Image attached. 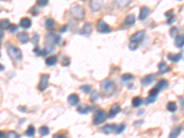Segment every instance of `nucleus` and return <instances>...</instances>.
<instances>
[{
  "mask_svg": "<svg viewBox=\"0 0 184 138\" xmlns=\"http://www.w3.org/2000/svg\"><path fill=\"white\" fill-rule=\"evenodd\" d=\"M146 32L144 31H139L133 33L130 38V42H129V49L131 51H135L138 48L139 44H140L143 40L145 39Z\"/></svg>",
  "mask_w": 184,
  "mask_h": 138,
  "instance_id": "1",
  "label": "nucleus"
},
{
  "mask_svg": "<svg viewBox=\"0 0 184 138\" xmlns=\"http://www.w3.org/2000/svg\"><path fill=\"white\" fill-rule=\"evenodd\" d=\"M101 91L104 94L105 97H111L114 94V92L116 90V86H115V83H114L112 80L109 79H104L101 84Z\"/></svg>",
  "mask_w": 184,
  "mask_h": 138,
  "instance_id": "2",
  "label": "nucleus"
},
{
  "mask_svg": "<svg viewBox=\"0 0 184 138\" xmlns=\"http://www.w3.org/2000/svg\"><path fill=\"white\" fill-rule=\"evenodd\" d=\"M7 52L8 55L9 56V58L11 59L12 61L14 62H19L22 59V53L21 51L19 50L18 48H17L16 46L12 45L9 42L7 43Z\"/></svg>",
  "mask_w": 184,
  "mask_h": 138,
  "instance_id": "3",
  "label": "nucleus"
},
{
  "mask_svg": "<svg viewBox=\"0 0 184 138\" xmlns=\"http://www.w3.org/2000/svg\"><path fill=\"white\" fill-rule=\"evenodd\" d=\"M70 13L72 16L77 19H81L85 17V9L79 5H73L70 8Z\"/></svg>",
  "mask_w": 184,
  "mask_h": 138,
  "instance_id": "4",
  "label": "nucleus"
},
{
  "mask_svg": "<svg viewBox=\"0 0 184 138\" xmlns=\"http://www.w3.org/2000/svg\"><path fill=\"white\" fill-rule=\"evenodd\" d=\"M107 119V113L103 110H98L93 116V124L95 125H98L102 124Z\"/></svg>",
  "mask_w": 184,
  "mask_h": 138,
  "instance_id": "5",
  "label": "nucleus"
},
{
  "mask_svg": "<svg viewBox=\"0 0 184 138\" xmlns=\"http://www.w3.org/2000/svg\"><path fill=\"white\" fill-rule=\"evenodd\" d=\"M124 128H125V124H122L120 125H115V124H108L103 128V132L105 134H110V133H115V134H120L122 133Z\"/></svg>",
  "mask_w": 184,
  "mask_h": 138,
  "instance_id": "6",
  "label": "nucleus"
},
{
  "mask_svg": "<svg viewBox=\"0 0 184 138\" xmlns=\"http://www.w3.org/2000/svg\"><path fill=\"white\" fill-rule=\"evenodd\" d=\"M45 41H46V45L54 46L60 43L61 37L56 33H48V35H46L45 37Z\"/></svg>",
  "mask_w": 184,
  "mask_h": 138,
  "instance_id": "7",
  "label": "nucleus"
},
{
  "mask_svg": "<svg viewBox=\"0 0 184 138\" xmlns=\"http://www.w3.org/2000/svg\"><path fill=\"white\" fill-rule=\"evenodd\" d=\"M49 77L50 76L48 74H43L41 76V79H40V83L38 85V88L40 91H44L48 87L49 84Z\"/></svg>",
  "mask_w": 184,
  "mask_h": 138,
  "instance_id": "8",
  "label": "nucleus"
},
{
  "mask_svg": "<svg viewBox=\"0 0 184 138\" xmlns=\"http://www.w3.org/2000/svg\"><path fill=\"white\" fill-rule=\"evenodd\" d=\"M97 29H98V32H101V33H107V32L111 31L110 26L104 22L102 19H98V22H97Z\"/></svg>",
  "mask_w": 184,
  "mask_h": 138,
  "instance_id": "9",
  "label": "nucleus"
},
{
  "mask_svg": "<svg viewBox=\"0 0 184 138\" xmlns=\"http://www.w3.org/2000/svg\"><path fill=\"white\" fill-rule=\"evenodd\" d=\"M102 6H103L102 0H92V2L90 3V9L94 12H98L102 8Z\"/></svg>",
  "mask_w": 184,
  "mask_h": 138,
  "instance_id": "10",
  "label": "nucleus"
},
{
  "mask_svg": "<svg viewBox=\"0 0 184 138\" xmlns=\"http://www.w3.org/2000/svg\"><path fill=\"white\" fill-rule=\"evenodd\" d=\"M149 14H150V9H149V8L146 6L142 7L140 9V13H139V19H140V20H145L149 16Z\"/></svg>",
  "mask_w": 184,
  "mask_h": 138,
  "instance_id": "11",
  "label": "nucleus"
},
{
  "mask_svg": "<svg viewBox=\"0 0 184 138\" xmlns=\"http://www.w3.org/2000/svg\"><path fill=\"white\" fill-rule=\"evenodd\" d=\"M68 104L71 106H77L79 102V97L76 94H71L70 96H68L67 98Z\"/></svg>",
  "mask_w": 184,
  "mask_h": 138,
  "instance_id": "12",
  "label": "nucleus"
},
{
  "mask_svg": "<svg viewBox=\"0 0 184 138\" xmlns=\"http://www.w3.org/2000/svg\"><path fill=\"white\" fill-rule=\"evenodd\" d=\"M120 111H121L120 105L116 103V104H114V105L111 106V111H110V112H109V116H110L111 118H112V117L115 116L116 114H118V113L120 112Z\"/></svg>",
  "mask_w": 184,
  "mask_h": 138,
  "instance_id": "13",
  "label": "nucleus"
},
{
  "mask_svg": "<svg viewBox=\"0 0 184 138\" xmlns=\"http://www.w3.org/2000/svg\"><path fill=\"white\" fill-rule=\"evenodd\" d=\"M19 26L23 29H29L31 26V20L29 18H22L21 22H19Z\"/></svg>",
  "mask_w": 184,
  "mask_h": 138,
  "instance_id": "14",
  "label": "nucleus"
},
{
  "mask_svg": "<svg viewBox=\"0 0 184 138\" xmlns=\"http://www.w3.org/2000/svg\"><path fill=\"white\" fill-rule=\"evenodd\" d=\"M114 1L120 8H125L131 4L133 0H114Z\"/></svg>",
  "mask_w": 184,
  "mask_h": 138,
  "instance_id": "15",
  "label": "nucleus"
},
{
  "mask_svg": "<svg viewBox=\"0 0 184 138\" xmlns=\"http://www.w3.org/2000/svg\"><path fill=\"white\" fill-rule=\"evenodd\" d=\"M175 45L178 48H182L184 46V34H180L176 37Z\"/></svg>",
  "mask_w": 184,
  "mask_h": 138,
  "instance_id": "16",
  "label": "nucleus"
},
{
  "mask_svg": "<svg viewBox=\"0 0 184 138\" xmlns=\"http://www.w3.org/2000/svg\"><path fill=\"white\" fill-rule=\"evenodd\" d=\"M135 15H129V16H127L125 19H124V25L125 26H132L135 24Z\"/></svg>",
  "mask_w": 184,
  "mask_h": 138,
  "instance_id": "17",
  "label": "nucleus"
},
{
  "mask_svg": "<svg viewBox=\"0 0 184 138\" xmlns=\"http://www.w3.org/2000/svg\"><path fill=\"white\" fill-rule=\"evenodd\" d=\"M168 58L170 59L171 62L178 63L180 60H181L182 58V53H177V55H174V53H168Z\"/></svg>",
  "mask_w": 184,
  "mask_h": 138,
  "instance_id": "18",
  "label": "nucleus"
},
{
  "mask_svg": "<svg viewBox=\"0 0 184 138\" xmlns=\"http://www.w3.org/2000/svg\"><path fill=\"white\" fill-rule=\"evenodd\" d=\"M17 38L21 43H26L29 41V35H28V33H26V32H19V33H18Z\"/></svg>",
  "mask_w": 184,
  "mask_h": 138,
  "instance_id": "19",
  "label": "nucleus"
},
{
  "mask_svg": "<svg viewBox=\"0 0 184 138\" xmlns=\"http://www.w3.org/2000/svg\"><path fill=\"white\" fill-rule=\"evenodd\" d=\"M91 25L90 23H86L85 25H84L82 31H81V34L82 35H89V34L91 33Z\"/></svg>",
  "mask_w": 184,
  "mask_h": 138,
  "instance_id": "20",
  "label": "nucleus"
},
{
  "mask_svg": "<svg viewBox=\"0 0 184 138\" xmlns=\"http://www.w3.org/2000/svg\"><path fill=\"white\" fill-rule=\"evenodd\" d=\"M46 65L48 66H54L55 64L57 63V56L56 55H52V56H49L47 59H46Z\"/></svg>",
  "mask_w": 184,
  "mask_h": 138,
  "instance_id": "21",
  "label": "nucleus"
},
{
  "mask_svg": "<svg viewBox=\"0 0 184 138\" xmlns=\"http://www.w3.org/2000/svg\"><path fill=\"white\" fill-rule=\"evenodd\" d=\"M10 26V22L8 18H2L0 19V29H8Z\"/></svg>",
  "mask_w": 184,
  "mask_h": 138,
  "instance_id": "22",
  "label": "nucleus"
},
{
  "mask_svg": "<svg viewBox=\"0 0 184 138\" xmlns=\"http://www.w3.org/2000/svg\"><path fill=\"white\" fill-rule=\"evenodd\" d=\"M154 75H148L146 77H145L143 78V79L141 80V83H142V85H149L150 83L153 82L154 80Z\"/></svg>",
  "mask_w": 184,
  "mask_h": 138,
  "instance_id": "23",
  "label": "nucleus"
},
{
  "mask_svg": "<svg viewBox=\"0 0 184 138\" xmlns=\"http://www.w3.org/2000/svg\"><path fill=\"white\" fill-rule=\"evenodd\" d=\"M55 25H56V23H55V21H54L53 18H47V19H46V21H45V27H46L48 29H54Z\"/></svg>",
  "mask_w": 184,
  "mask_h": 138,
  "instance_id": "24",
  "label": "nucleus"
},
{
  "mask_svg": "<svg viewBox=\"0 0 184 138\" xmlns=\"http://www.w3.org/2000/svg\"><path fill=\"white\" fill-rule=\"evenodd\" d=\"M181 133V127H180V126L175 127L170 134V137H177V136H179V135H180Z\"/></svg>",
  "mask_w": 184,
  "mask_h": 138,
  "instance_id": "25",
  "label": "nucleus"
},
{
  "mask_svg": "<svg viewBox=\"0 0 184 138\" xmlns=\"http://www.w3.org/2000/svg\"><path fill=\"white\" fill-rule=\"evenodd\" d=\"M77 111L79 113H81V114H85V113H88L90 111V108L87 105H82L77 108Z\"/></svg>",
  "mask_w": 184,
  "mask_h": 138,
  "instance_id": "26",
  "label": "nucleus"
},
{
  "mask_svg": "<svg viewBox=\"0 0 184 138\" xmlns=\"http://www.w3.org/2000/svg\"><path fill=\"white\" fill-rule=\"evenodd\" d=\"M143 103V100L140 98V97H135V98H133V100H132V104H133V107H135V108H137V107H139L141 104Z\"/></svg>",
  "mask_w": 184,
  "mask_h": 138,
  "instance_id": "27",
  "label": "nucleus"
},
{
  "mask_svg": "<svg viewBox=\"0 0 184 138\" xmlns=\"http://www.w3.org/2000/svg\"><path fill=\"white\" fill-rule=\"evenodd\" d=\"M167 109H168V111H170V112H175L177 111V104L173 101L168 102V105H167Z\"/></svg>",
  "mask_w": 184,
  "mask_h": 138,
  "instance_id": "28",
  "label": "nucleus"
},
{
  "mask_svg": "<svg viewBox=\"0 0 184 138\" xmlns=\"http://www.w3.org/2000/svg\"><path fill=\"white\" fill-rule=\"evenodd\" d=\"M168 86V82L166 81V80H160V81H158L157 82V88L158 90H161V89H163V88H165L166 87Z\"/></svg>",
  "mask_w": 184,
  "mask_h": 138,
  "instance_id": "29",
  "label": "nucleus"
},
{
  "mask_svg": "<svg viewBox=\"0 0 184 138\" xmlns=\"http://www.w3.org/2000/svg\"><path fill=\"white\" fill-rule=\"evenodd\" d=\"M158 69H159V73L160 74H164L165 72H167L168 69H170L168 67V66L166 65V63L161 62L159 65H158Z\"/></svg>",
  "mask_w": 184,
  "mask_h": 138,
  "instance_id": "30",
  "label": "nucleus"
},
{
  "mask_svg": "<svg viewBox=\"0 0 184 138\" xmlns=\"http://www.w3.org/2000/svg\"><path fill=\"white\" fill-rule=\"evenodd\" d=\"M25 135H28V136H33L34 135H35V128H34L32 125H29L28 127L26 133H25Z\"/></svg>",
  "mask_w": 184,
  "mask_h": 138,
  "instance_id": "31",
  "label": "nucleus"
},
{
  "mask_svg": "<svg viewBox=\"0 0 184 138\" xmlns=\"http://www.w3.org/2000/svg\"><path fill=\"white\" fill-rule=\"evenodd\" d=\"M122 81H130V80H132L133 78V75L132 74H129V73H126V74H123V75L122 76Z\"/></svg>",
  "mask_w": 184,
  "mask_h": 138,
  "instance_id": "32",
  "label": "nucleus"
},
{
  "mask_svg": "<svg viewBox=\"0 0 184 138\" xmlns=\"http://www.w3.org/2000/svg\"><path fill=\"white\" fill-rule=\"evenodd\" d=\"M40 134L42 136H45L49 134V128L47 126H42L40 128Z\"/></svg>",
  "mask_w": 184,
  "mask_h": 138,
  "instance_id": "33",
  "label": "nucleus"
},
{
  "mask_svg": "<svg viewBox=\"0 0 184 138\" xmlns=\"http://www.w3.org/2000/svg\"><path fill=\"white\" fill-rule=\"evenodd\" d=\"M81 90L83 91V92H85V93H90V91H91V87L90 86H88V85H84V86H82L81 87Z\"/></svg>",
  "mask_w": 184,
  "mask_h": 138,
  "instance_id": "34",
  "label": "nucleus"
},
{
  "mask_svg": "<svg viewBox=\"0 0 184 138\" xmlns=\"http://www.w3.org/2000/svg\"><path fill=\"white\" fill-rule=\"evenodd\" d=\"M158 92H159V90H158L157 87H155V88H153V89H151L150 91H149V96L157 97L158 95Z\"/></svg>",
  "mask_w": 184,
  "mask_h": 138,
  "instance_id": "35",
  "label": "nucleus"
},
{
  "mask_svg": "<svg viewBox=\"0 0 184 138\" xmlns=\"http://www.w3.org/2000/svg\"><path fill=\"white\" fill-rule=\"evenodd\" d=\"M48 2L49 0H37V5L39 7H45Z\"/></svg>",
  "mask_w": 184,
  "mask_h": 138,
  "instance_id": "36",
  "label": "nucleus"
},
{
  "mask_svg": "<svg viewBox=\"0 0 184 138\" xmlns=\"http://www.w3.org/2000/svg\"><path fill=\"white\" fill-rule=\"evenodd\" d=\"M98 98H99V95L97 91H94L93 93H91V100L92 101H96Z\"/></svg>",
  "mask_w": 184,
  "mask_h": 138,
  "instance_id": "37",
  "label": "nucleus"
},
{
  "mask_svg": "<svg viewBox=\"0 0 184 138\" xmlns=\"http://www.w3.org/2000/svg\"><path fill=\"white\" fill-rule=\"evenodd\" d=\"M157 97H153V96H149L146 100V103H147V104H150V103H153L154 101L156 100Z\"/></svg>",
  "mask_w": 184,
  "mask_h": 138,
  "instance_id": "38",
  "label": "nucleus"
},
{
  "mask_svg": "<svg viewBox=\"0 0 184 138\" xmlns=\"http://www.w3.org/2000/svg\"><path fill=\"white\" fill-rule=\"evenodd\" d=\"M178 29L176 28V27H173V28H171V29H170V34H171V36L172 37H175L177 34H178Z\"/></svg>",
  "mask_w": 184,
  "mask_h": 138,
  "instance_id": "39",
  "label": "nucleus"
},
{
  "mask_svg": "<svg viewBox=\"0 0 184 138\" xmlns=\"http://www.w3.org/2000/svg\"><path fill=\"white\" fill-rule=\"evenodd\" d=\"M8 137H19V135L17 134L16 132H8Z\"/></svg>",
  "mask_w": 184,
  "mask_h": 138,
  "instance_id": "40",
  "label": "nucleus"
},
{
  "mask_svg": "<svg viewBox=\"0 0 184 138\" xmlns=\"http://www.w3.org/2000/svg\"><path fill=\"white\" fill-rule=\"evenodd\" d=\"M17 29H18V27H17V25H15V24H11V25L9 26V28H8V29H9V31H10L11 32L16 31Z\"/></svg>",
  "mask_w": 184,
  "mask_h": 138,
  "instance_id": "41",
  "label": "nucleus"
},
{
  "mask_svg": "<svg viewBox=\"0 0 184 138\" xmlns=\"http://www.w3.org/2000/svg\"><path fill=\"white\" fill-rule=\"evenodd\" d=\"M38 42H39V36L35 33V34L33 35V38H32V42H33L34 44H37Z\"/></svg>",
  "mask_w": 184,
  "mask_h": 138,
  "instance_id": "42",
  "label": "nucleus"
},
{
  "mask_svg": "<svg viewBox=\"0 0 184 138\" xmlns=\"http://www.w3.org/2000/svg\"><path fill=\"white\" fill-rule=\"evenodd\" d=\"M67 29H68V26L67 25H64L62 26V28L60 29V32H66L67 31Z\"/></svg>",
  "mask_w": 184,
  "mask_h": 138,
  "instance_id": "43",
  "label": "nucleus"
},
{
  "mask_svg": "<svg viewBox=\"0 0 184 138\" xmlns=\"http://www.w3.org/2000/svg\"><path fill=\"white\" fill-rule=\"evenodd\" d=\"M4 37V31L2 29H0V45H1V42H2V39Z\"/></svg>",
  "mask_w": 184,
  "mask_h": 138,
  "instance_id": "44",
  "label": "nucleus"
},
{
  "mask_svg": "<svg viewBox=\"0 0 184 138\" xmlns=\"http://www.w3.org/2000/svg\"><path fill=\"white\" fill-rule=\"evenodd\" d=\"M171 15H173V10H170V11H168V12L165 14V16H167V17H170Z\"/></svg>",
  "mask_w": 184,
  "mask_h": 138,
  "instance_id": "45",
  "label": "nucleus"
},
{
  "mask_svg": "<svg viewBox=\"0 0 184 138\" xmlns=\"http://www.w3.org/2000/svg\"><path fill=\"white\" fill-rule=\"evenodd\" d=\"M6 136V134H5L4 132H1L0 131V138H3V137H5Z\"/></svg>",
  "mask_w": 184,
  "mask_h": 138,
  "instance_id": "46",
  "label": "nucleus"
},
{
  "mask_svg": "<svg viewBox=\"0 0 184 138\" xmlns=\"http://www.w3.org/2000/svg\"><path fill=\"white\" fill-rule=\"evenodd\" d=\"M4 69H5V67L2 66V65H0V71H3L4 70Z\"/></svg>",
  "mask_w": 184,
  "mask_h": 138,
  "instance_id": "47",
  "label": "nucleus"
},
{
  "mask_svg": "<svg viewBox=\"0 0 184 138\" xmlns=\"http://www.w3.org/2000/svg\"><path fill=\"white\" fill-rule=\"evenodd\" d=\"M0 57H1V53H0Z\"/></svg>",
  "mask_w": 184,
  "mask_h": 138,
  "instance_id": "48",
  "label": "nucleus"
},
{
  "mask_svg": "<svg viewBox=\"0 0 184 138\" xmlns=\"http://www.w3.org/2000/svg\"><path fill=\"white\" fill-rule=\"evenodd\" d=\"M81 1H86V0H81Z\"/></svg>",
  "mask_w": 184,
  "mask_h": 138,
  "instance_id": "49",
  "label": "nucleus"
}]
</instances>
